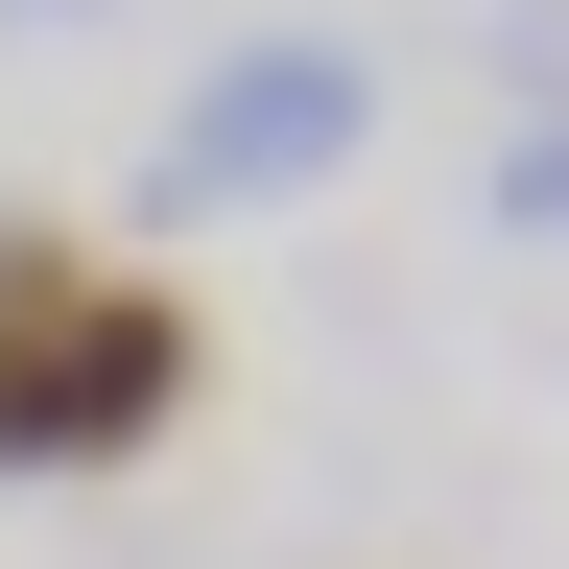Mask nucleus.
<instances>
[{
  "instance_id": "nucleus-1",
  "label": "nucleus",
  "mask_w": 569,
  "mask_h": 569,
  "mask_svg": "<svg viewBox=\"0 0 569 569\" xmlns=\"http://www.w3.org/2000/svg\"><path fill=\"white\" fill-rule=\"evenodd\" d=\"M213 403V309L48 213H0V475H119Z\"/></svg>"
},
{
  "instance_id": "nucleus-2",
  "label": "nucleus",
  "mask_w": 569,
  "mask_h": 569,
  "mask_svg": "<svg viewBox=\"0 0 569 569\" xmlns=\"http://www.w3.org/2000/svg\"><path fill=\"white\" fill-rule=\"evenodd\" d=\"M356 142H380V48L356 24H238L167 119H142V213H309Z\"/></svg>"
},
{
  "instance_id": "nucleus-3",
  "label": "nucleus",
  "mask_w": 569,
  "mask_h": 569,
  "mask_svg": "<svg viewBox=\"0 0 569 569\" xmlns=\"http://www.w3.org/2000/svg\"><path fill=\"white\" fill-rule=\"evenodd\" d=\"M498 238H569V96L498 119Z\"/></svg>"
},
{
  "instance_id": "nucleus-4",
  "label": "nucleus",
  "mask_w": 569,
  "mask_h": 569,
  "mask_svg": "<svg viewBox=\"0 0 569 569\" xmlns=\"http://www.w3.org/2000/svg\"><path fill=\"white\" fill-rule=\"evenodd\" d=\"M0 24H96V0H0Z\"/></svg>"
}]
</instances>
